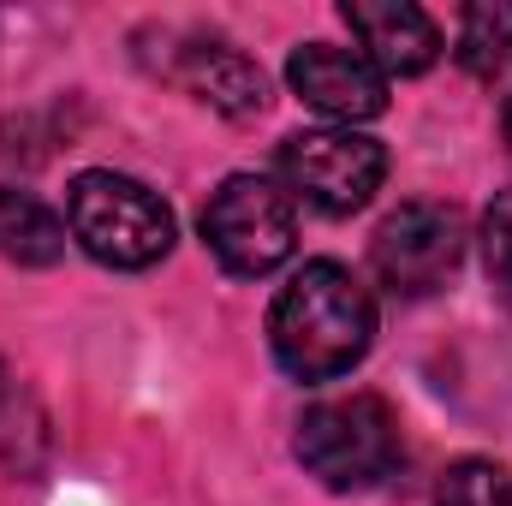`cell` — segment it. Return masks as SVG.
<instances>
[{
    "label": "cell",
    "instance_id": "1",
    "mask_svg": "<svg viewBox=\"0 0 512 506\" xmlns=\"http://www.w3.org/2000/svg\"><path fill=\"white\" fill-rule=\"evenodd\" d=\"M376 340V298L346 262H304L274 310H268V346L280 370L298 381H334L352 364H364Z\"/></svg>",
    "mask_w": 512,
    "mask_h": 506
},
{
    "label": "cell",
    "instance_id": "2",
    "mask_svg": "<svg viewBox=\"0 0 512 506\" xmlns=\"http://www.w3.org/2000/svg\"><path fill=\"white\" fill-rule=\"evenodd\" d=\"M298 459L310 477H322L328 489H376L393 477V465L405 459L399 441V417L382 393H340L322 399L298 417Z\"/></svg>",
    "mask_w": 512,
    "mask_h": 506
},
{
    "label": "cell",
    "instance_id": "3",
    "mask_svg": "<svg viewBox=\"0 0 512 506\" xmlns=\"http://www.w3.org/2000/svg\"><path fill=\"white\" fill-rule=\"evenodd\" d=\"M66 227L108 268H149L173 251V209L126 173H78L66 191Z\"/></svg>",
    "mask_w": 512,
    "mask_h": 506
},
{
    "label": "cell",
    "instance_id": "4",
    "mask_svg": "<svg viewBox=\"0 0 512 506\" xmlns=\"http://www.w3.org/2000/svg\"><path fill=\"white\" fill-rule=\"evenodd\" d=\"M203 239L215 262L239 280H262L274 274L292 245H298V221H292V197L274 179L256 173H233L221 179V191L203 203Z\"/></svg>",
    "mask_w": 512,
    "mask_h": 506
},
{
    "label": "cell",
    "instance_id": "5",
    "mask_svg": "<svg viewBox=\"0 0 512 506\" xmlns=\"http://www.w3.org/2000/svg\"><path fill=\"white\" fill-rule=\"evenodd\" d=\"M286 185L322 215H358L387 179V149L364 131H298L280 143Z\"/></svg>",
    "mask_w": 512,
    "mask_h": 506
},
{
    "label": "cell",
    "instance_id": "6",
    "mask_svg": "<svg viewBox=\"0 0 512 506\" xmlns=\"http://www.w3.org/2000/svg\"><path fill=\"white\" fill-rule=\"evenodd\" d=\"M465 256V221L447 203H399L376 227L370 262L393 298H429L453 280Z\"/></svg>",
    "mask_w": 512,
    "mask_h": 506
},
{
    "label": "cell",
    "instance_id": "7",
    "mask_svg": "<svg viewBox=\"0 0 512 506\" xmlns=\"http://www.w3.org/2000/svg\"><path fill=\"white\" fill-rule=\"evenodd\" d=\"M286 84L328 120H376L387 108V78L364 48H334V42H304L286 60Z\"/></svg>",
    "mask_w": 512,
    "mask_h": 506
},
{
    "label": "cell",
    "instance_id": "8",
    "mask_svg": "<svg viewBox=\"0 0 512 506\" xmlns=\"http://www.w3.org/2000/svg\"><path fill=\"white\" fill-rule=\"evenodd\" d=\"M340 18L352 24V36L364 42V54L376 60V72H393V78H417L435 66L441 54V30L423 6L411 0H346Z\"/></svg>",
    "mask_w": 512,
    "mask_h": 506
},
{
    "label": "cell",
    "instance_id": "9",
    "mask_svg": "<svg viewBox=\"0 0 512 506\" xmlns=\"http://www.w3.org/2000/svg\"><path fill=\"white\" fill-rule=\"evenodd\" d=\"M161 72H167L173 84H185L197 102H209L215 114H227V120H251V114H262V102H268V78H262V66L245 60L239 48H227V42H203V36H191Z\"/></svg>",
    "mask_w": 512,
    "mask_h": 506
},
{
    "label": "cell",
    "instance_id": "10",
    "mask_svg": "<svg viewBox=\"0 0 512 506\" xmlns=\"http://www.w3.org/2000/svg\"><path fill=\"white\" fill-rule=\"evenodd\" d=\"M0 256L18 268H48L66 256V221L30 191L0 185Z\"/></svg>",
    "mask_w": 512,
    "mask_h": 506
},
{
    "label": "cell",
    "instance_id": "11",
    "mask_svg": "<svg viewBox=\"0 0 512 506\" xmlns=\"http://www.w3.org/2000/svg\"><path fill=\"white\" fill-rule=\"evenodd\" d=\"M459 66L471 78H501L512 72V0H483V6H465L459 18Z\"/></svg>",
    "mask_w": 512,
    "mask_h": 506
},
{
    "label": "cell",
    "instance_id": "12",
    "mask_svg": "<svg viewBox=\"0 0 512 506\" xmlns=\"http://www.w3.org/2000/svg\"><path fill=\"white\" fill-rule=\"evenodd\" d=\"M435 506H512V471L489 465V459H459L441 477Z\"/></svg>",
    "mask_w": 512,
    "mask_h": 506
},
{
    "label": "cell",
    "instance_id": "13",
    "mask_svg": "<svg viewBox=\"0 0 512 506\" xmlns=\"http://www.w3.org/2000/svg\"><path fill=\"white\" fill-rule=\"evenodd\" d=\"M483 262H489L495 292L512 304V191H501L483 215Z\"/></svg>",
    "mask_w": 512,
    "mask_h": 506
},
{
    "label": "cell",
    "instance_id": "14",
    "mask_svg": "<svg viewBox=\"0 0 512 506\" xmlns=\"http://www.w3.org/2000/svg\"><path fill=\"white\" fill-rule=\"evenodd\" d=\"M6 399H12V376H6V364H0V411H6Z\"/></svg>",
    "mask_w": 512,
    "mask_h": 506
},
{
    "label": "cell",
    "instance_id": "15",
    "mask_svg": "<svg viewBox=\"0 0 512 506\" xmlns=\"http://www.w3.org/2000/svg\"><path fill=\"white\" fill-rule=\"evenodd\" d=\"M501 131H507V143H512V96H507V108H501Z\"/></svg>",
    "mask_w": 512,
    "mask_h": 506
}]
</instances>
